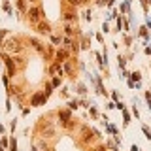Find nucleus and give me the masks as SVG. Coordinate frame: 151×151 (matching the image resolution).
Here are the masks:
<instances>
[{
  "instance_id": "obj_54",
  "label": "nucleus",
  "mask_w": 151,
  "mask_h": 151,
  "mask_svg": "<svg viewBox=\"0 0 151 151\" xmlns=\"http://www.w3.org/2000/svg\"><path fill=\"white\" fill-rule=\"evenodd\" d=\"M149 68H151V62H149Z\"/></svg>"
},
{
  "instance_id": "obj_25",
  "label": "nucleus",
  "mask_w": 151,
  "mask_h": 151,
  "mask_svg": "<svg viewBox=\"0 0 151 151\" xmlns=\"http://www.w3.org/2000/svg\"><path fill=\"white\" fill-rule=\"evenodd\" d=\"M106 149H110V151H117L119 149V146L115 142H111V140H106Z\"/></svg>"
},
{
  "instance_id": "obj_5",
  "label": "nucleus",
  "mask_w": 151,
  "mask_h": 151,
  "mask_svg": "<svg viewBox=\"0 0 151 151\" xmlns=\"http://www.w3.org/2000/svg\"><path fill=\"white\" fill-rule=\"evenodd\" d=\"M79 136H81V144H85V146H89V144L95 140V134H93L89 125H81V127H79Z\"/></svg>"
},
{
  "instance_id": "obj_39",
  "label": "nucleus",
  "mask_w": 151,
  "mask_h": 151,
  "mask_svg": "<svg viewBox=\"0 0 151 151\" xmlns=\"http://www.w3.org/2000/svg\"><path fill=\"white\" fill-rule=\"evenodd\" d=\"M128 76H130V72H128L127 68H125V70H121V78H123V79H128Z\"/></svg>"
},
{
  "instance_id": "obj_40",
  "label": "nucleus",
  "mask_w": 151,
  "mask_h": 151,
  "mask_svg": "<svg viewBox=\"0 0 151 151\" xmlns=\"http://www.w3.org/2000/svg\"><path fill=\"white\" fill-rule=\"evenodd\" d=\"M146 28L151 30V17H149V15H146Z\"/></svg>"
},
{
  "instance_id": "obj_10",
  "label": "nucleus",
  "mask_w": 151,
  "mask_h": 151,
  "mask_svg": "<svg viewBox=\"0 0 151 151\" xmlns=\"http://www.w3.org/2000/svg\"><path fill=\"white\" fill-rule=\"evenodd\" d=\"M36 30H38V34H47V36H49L51 32H53V28H51V25L47 23L46 19H42L40 23L36 25Z\"/></svg>"
},
{
  "instance_id": "obj_37",
  "label": "nucleus",
  "mask_w": 151,
  "mask_h": 151,
  "mask_svg": "<svg viewBox=\"0 0 151 151\" xmlns=\"http://www.w3.org/2000/svg\"><path fill=\"white\" fill-rule=\"evenodd\" d=\"M115 108H117V110H119V111H123V110H125V104H123V100L115 102Z\"/></svg>"
},
{
  "instance_id": "obj_7",
  "label": "nucleus",
  "mask_w": 151,
  "mask_h": 151,
  "mask_svg": "<svg viewBox=\"0 0 151 151\" xmlns=\"http://www.w3.org/2000/svg\"><path fill=\"white\" fill-rule=\"evenodd\" d=\"M47 98L44 96V93L42 91H36L34 95L30 96V108H36V106H46Z\"/></svg>"
},
{
  "instance_id": "obj_32",
  "label": "nucleus",
  "mask_w": 151,
  "mask_h": 151,
  "mask_svg": "<svg viewBox=\"0 0 151 151\" xmlns=\"http://www.w3.org/2000/svg\"><path fill=\"white\" fill-rule=\"evenodd\" d=\"M76 125H78V123H76V121H74V117H72V119H70V121H68V123L64 125V128H66V130H72V128H74V127H76Z\"/></svg>"
},
{
  "instance_id": "obj_4",
  "label": "nucleus",
  "mask_w": 151,
  "mask_h": 151,
  "mask_svg": "<svg viewBox=\"0 0 151 151\" xmlns=\"http://www.w3.org/2000/svg\"><path fill=\"white\" fill-rule=\"evenodd\" d=\"M2 60H4V64H6V76L8 78H15L17 76V68H15V64H13V59L9 55H6V53H2Z\"/></svg>"
},
{
  "instance_id": "obj_41",
  "label": "nucleus",
  "mask_w": 151,
  "mask_h": 151,
  "mask_svg": "<svg viewBox=\"0 0 151 151\" xmlns=\"http://www.w3.org/2000/svg\"><path fill=\"white\" fill-rule=\"evenodd\" d=\"M6 111H11V98H6Z\"/></svg>"
},
{
  "instance_id": "obj_15",
  "label": "nucleus",
  "mask_w": 151,
  "mask_h": 151,
  "mask_svg": "<svg viewBox=\"0 0 151 151\" xmlns=\"http://www.w3.org/2000/svg\"><path fill=\"white\" fill-rule=\"evenodd\" d=\"M15 6H17L19 13H27V9H28V2L27 0H15Z\"/></svg>"
},
{
  "instance_id": "obj_11",
  "label": "nucleus",
  "mask_w": 151,
  "mask_h": 151,
  "mask_svg": "<svg viewBox=\"0 0 151 151\" xmlns=\"http://www.w3.org/2000/svg\"><path fill=\"white\" fill-rule=\"evenodd\" d=\"M49 74H51V76H60V78H62V76H64L62 64H60V62H53V64L49 66Z\"/></svg>"
},
{
  "instance_id": "obj_35",
  "label": "nucleus",
  "mask_w": 151,
  "mask_h": 151,
  "mask_svg": "<svg viewBox=\"0 0 151 151\" xmlns=\"http://www.w3.org/2000/svg\"><path fill=\"white\" fill-rule=\"evenodd\" d=\"M111 98H113V102H119L121 98H119V93L117 91H111Z\"/></svg>"
},
{
  "instance_id": "obj_30",
  "label": "nucleus",
  "mask_w": 151,
  "mask_h": 151,
  "mask_svg": "<svg viewBox=\"0 0 151 151\" xmlns=\"http://www.w3.org/2000/svg\"><path fill=\"white\" fill-rule=\"evenodd\" d=\"M49 38H51V42H53L55 46H60V44H62V38H60V36H55V34H49Z\"/></svg>"
},
{
  "instance_id": "obj_9",
  "label": "nucleus",
  "mask_w": 151,
  "mask_h": 151,
  "mask_svg": "<svg viewBox=\"0 0 151 151\" xmlns=\"http://www.w3.org/2000/svg\"><path fill=\"white\" fill-rule=\"evenodd\" d=\"M70 59V51L68 49H64V47H60V49H57L55 51V62H60V64H64L66 60Z\"/></svg>"
},
{
  "instance_id": "obj_48",
  "label": "nucleus",
  "mask_w": 151,
  "mask_h": 151,
  "mask_svg": "<svg viewBox=\"0 0 151 151\" xmlns=\"http://www.w3.org/2000/svg\"><path fill=\"white\" fill-rule=\"evenodd\" d=\"M106 2L108 0H96V6H106Z\"/></svg>"
},
{
  "instance_id": "obj_29",
  "label": "nucleus",
  "mask_w": 151,
  "mask_h": 151,
  "mask_svg": "<svg viewBox=\"0 0 151 151\" xmlns=\"http://www.w3.org/2000/svg\"><path fill=\"white\" fill-rule=\"evenodd\" d=\"M142 132H144V136H146L147 140H151V128L147 127V125H142Z\"/></svg>"
},
{
  "instance_id": "obj_53",
  "label": "nucleus",
  "mask_w": 151,
  "mask_h": 151,
  "mask_svg": "<svg viewBox=\"0 0 151 151\" xmlns=\"http://www.w3.org/2000/svg\"><path fill=\"white\" fill-rule=\"evenodd\" d=\"M0 151H6V149H4V147H0Z\"/></svg>"
},
{
  "instance_id": "obj_36",
  "label": "nucleus",
  "mask_w": 151,
  "mask_h": 151,
  "mask_svg": "<svg viewBox=\"0 0 151 151\" xmlns=\"http://www.w3.org/2000/svg\"><path fill=\"white\" fill-rule=\"evenodd\" d=\"M102 34H108V32H110V25H108V23H104V25H102Z\"/></svg>"
},
{
  "instance_id": "obj_6",
  "label": "nucleus",
  "mask_w": 151,
  "mask_h": 151,
  "mask_svg": "<svg viewBox=\"0 0 151 151\" xmlns=\"http://www.w3.org/2000/svg\"><path fill=\"white\" fill-rule=\"evenodd\" d=\"M62 23H66V25H78V21H79V15L74 11V9H68V11H64L62 13Z\"/></svg>"
},
{
  "instance_id": "obj_26",
  "label": "nucleus",
  "mask_w": 151,
  "mask_h": 151,
  "mask_svg": "<svg viewBox=\"0 0 151 151\" xmlns=\"http://www.w3.org/2000/svg\"><path fill=\"white\" fill-rule=\"evenodd\" d=\"M128 125H130V113L123 110V127H128Z\"/></svg>"
},
{
  "instance_id": "obj_8",
  "label": "nucleus",
  "mask_w": 151,
  "mask_h": 151,
  "mask_svg": "<svg viewBox=\"0 0 151 151\" xmlns=\"http://www.w3.org/2000/svg\"><path fill=\"white\" fill-rule=\"evenodd\" d=\"M57 119H59L60 127H64V125H66L70 119H72V111H70L68 108H60V110L57 111Z\"/></svg>"
},
{
  "instance_id": "obj_52",
  "label": "nucleus",
  "mask_w": 151,
  "mask_h": 151,
  "mask_svg": "<svg viewBox=\"0 0 151 151\" xmlns=\"http://www.w3.org/2000/svg\"><path fill=\"white\" fill-rule=\"evenodd\" d=\"M27 2H38V0H27Z\"/></svg>"
},
{
  "instance_id": "obj_21",
  "label": "nucleus",
  "mask_w": 151,
  "mask_h": 151,
  "mask_svg": "<svg viewBox=\"0 0 151 151\" xmlns=\"http://www.w3.org/2000/svg\"><path fill=\"white\" fill-rule=\"evenodd\" d=\"M127 62H128V60H127V59H125V57H123V55L119 53V55H117V64H119V70H125V66H127Z\"/></svg>"
},
{
  "instance_id": "obj_45",
  "label": "nucleus",
  "mask_w": 151,
  "mask_h": 151,
  "mask_svg": "<svg viewBox=\"0 0 151 151\" xmlns=\"http://www.w3.org/2000/svg\"><path fill=\"white\" fill-rule=\"evenodd\" d=\"M15 127H17V121H11V123H9V130H11V132H13V130H15Z\"/></svg>"
},
{
  "instance_id": "obj_16",
  "label": "nucleus",
  "mask_w": 151,
  "mask_h": 151,
  "mask_svg": "<svg viewBox=\"0 0 151 151\" xmlns=\"http://www.w3.org/2000/svg\"><path fill=\"white\" fill-rule=\"evenodd\" d=\"M128 79H130V81H134V83H140V81H142V74L138 72V70H134V72H130Z\"/></svg>"
},
{
  "instance_id": "obj_13",
  "label": "nucleus",
  "mask_w": 151,
  "mask_h": 151,
  "mask_svg": "<svg viewBox=\"0 0 151 151\" xmlns=\"http://www.w3.org/2000/svg\"><path fill=\"white\" fill-rule=\"evenodd\" d=\"M30 46H32V49H36L38 53H46V47H44V44H42L38 38H30Z\"/></svg>"
},
{
  "instance_id": "obj_46",
  "label": "nucleus",
  "mask_w": 151,
  "mask_h": 151,
  "mask_svg": "<svg viewBox=\"0 0 151 151\" xmlns=\"http://www.w3.org/2000/svg\"><path fill=\"white\" fill-rule=\"evenodd\" d=\"M127 85H128V89H134V87H136V83L130 81V79H127Z\"/></svg>"
},
{
  "instance_id": "obj_44",
  "label": "nucleus",
  "mask_w": 151,
  "mask_h": 151,
  "mask_svg": "<svg viewBox=\"0 0 151 151\" xmlns=\"http://www.w3.org/2000/svg\"><path fill=\"white\" fill-rule=\"evenodd\" d=\"M115 108V102L111 100V102H106V110H113Z\"/></svg>"
},
{
  "instance_id": "obj_18",
  "label": "nucleus",
  "mask_w": 151,
  "mask_h": 151,
  "mask_svg": "<svg viewBox=\"0 0 151 151\" xmlns=\"http://www.w3.org/2000/svg\"><path fill=\"white\" fill-rule=\"evenodd\" d=\"M106 132L111 134V136H117V134H119V130H117V127H115V125L108 123V125H106Z\"/></svg>"
},
{
  "instance_id": "obj_27",
  "label": "nucleus",
  "mask_w": 151,
  "mask_h": 151,
  "mask_svg": "<svg viewBox=\"0 0 151 151\" xmlns=\"http://www.w3.org/2000/svg\"><path fill=\"white\" fill-rule=\"evenodd\" d=\"M8 151H17V140H15V138H9V146H8Z\"/></svg>"
},
{
  "instance_id": "obj_19",
  "label": "nucleus",
  "mask_w": 151,
  "mask_h": 151,
  "mask_svg": "<svg viewBox=\"0 0 151 151\" xmlns=\"http://www.w3.org/2000/svg\"><path fill=\"white\" fill-rule=\"evenodd\" d=\"M89 0H68V4L72 6V8H78V6H87Z\"/></svg>"
},
{
  "instance_id": "obj_33",
  "label": "nucleus",
  "mask_w": 151,
  "mask_h": 151,
  "mask_svg": "<svg viewBox=\"0 0 151 151\" xmlns=\"http://www.w3.org/2000/svg\"><path fill=\"white\" fill-rule=\"evenodd\" d=\"M144 96H146V102H147V110L151 111V93L146 91V95H144Z\"/></svg>"
},
{
  "instance_id": "obj_49",
  "label": "nucleus",
  "mask_w": 151,
  "mask_h": 151,
  "mask_svg": "<svg viewBox=\"0 0 151 151\" xmlns=\"http://www.w3.org/2000/svg\"><path fill=\"white\" fill-rule=\"evenodd\" d=\"M130 151H140V147H138L136 144H132V146H130Z\"/></svg>"
},
{
  "instance_id": "obj_50",
  "label": "nucleus",
  "mask_w": 151,
  "mask_h": 151,
  "mask_svg": "<svg viewBox=\"0 0 151 151\" xmlns=\"http://www.w3.org/2000/svg\"><path fill=\"white\" fill-rule=\"evenodd\" d=\"M6 132V127H4V125H0V134H4Z\"/></svg>"
},
{
  "instance_id": "obj_42",
  "label": "nucleus",
  "mask_w": 151,
  "mask_h": 151,
  "mask_svg": "<svg viewBox=\"0 0 151 151\" xmlns=\"http://www.w3.org/2000/svg\"><path fill=\"white\" fill-rule=\"evenodd\" d=\"M91 151H108V149H106V146H102V144H100V146H96V147H93Z\"/></svg>"
},
{
  "instance_id": "obj_1",
  "label": "nucleus",
  "mask_w": 151,
  "mask_h": 151,
  "mask_svg": "<svg viewBox=\"0 0 151 151\" xmlns=\"http://www.w3.org/2000/svg\"><path fill=\"white\" fill-rule=\"evenodd\" d=\"M0 46H2V53H6V55H9V57L21 55V53L25 51L23 42H21V38H17V36H8L6 40L0 42Z\"/></svg>"
},
{
  "instance_id": "obj_47",
  "label": "nucleus",
  "mask_w": 151,
  "mask_h": 151,
  "mask_svg": "<svg viewBox=\"0 0 151 151\" xmlns=\"http://www.w3.org/2000/svg\"><path fill=\"white\" fill-rule=\"evenodd\" d=\"M62 96H64V98H68V96H70V93H68V87H64V89H62Z\"/></svg>"
},
{
  "instance_id": "obj_17",
  "label": "nucleus",
  "mask_w": 151,
  "mask_h": 151,
  "mask_svg": "<svg viewBox=\"0 0 151 151\" xmlns=\"http://www.w3.org/2000/svg\"><path fill=\"white\" fill-rule=\"evenodd\" d=\"M76 89H78V95H81V96L87 95V85H85V83L78 81V83H76Z\"/></svg>"
},
{
  "instance_id": "obj_24",
  "label": "nucleus",
  "mask_w": 151,
  "mask_h": 151,
  "mask_svg": "<svg viewBox=\"0 0 151 151\" xmlns=\"http://www.w3.org/2000/svg\"><path fill=\"white\" fill-rule=\"evenodd\" d=\"M60 81H62V78L60 76H53V79H51V85H53V89H57V87H60Z\"/></svg>"
},
{
  "instance_id": "obj_38",
  "label": "nucleus",
  "mask_w": 151,
  "mask_h": 151,
  "mask_svg": "<svg viewBox=\"0 0 151 151\" xmlns=\"http://www.w3.org/2000/svg\"><path fill=\"white\" fill-rule=\"evenodd\" d=\"M85 19H87L89 23L93 21V11H91V9H87V11H85Z\"/></svg>"
},
{
  "instance_id": "obj_23",
  "label": "nucleus",
  "mask_w": 151,
  "mask_h": 151,
  "mask_svg": "<svg viewBox=\"0 0 151 151\" xmlns=\"http://www.w3.org/2000/svg\"><path fill=\"white\" fill-rule=\"evenodd\" d=\"M89 113H91V117H95V119H98V117H100V113H98V110H96L95 104L89 106Z\"/></svg>"
},
{
  "instance_id": "obj_14",
  "label": "nucleus",
  "mask_w": 151,
  "mask_h": 151,
  "mask_svg": "<svg viewBox=\"0 0 151 151\" xmlns=\"http://www.w3.org/2000/svg\"><path fill=\"white\" fill-rule=\"evenodd\" d=\"M11 59H13V64H15V68H17V72H19V70H23L25 66H27V59H23V57L15 55V57H11Z\"/></svg>"
},
{
  "instance_id": "obj_12",
  "label": "nucleus",
  "mask_w": 151,
  "mask_h": 151,
  "mask_svg": "<svg viewBox=\"0 0 151 151\" xmlns=\"http://www.w3.org/2000/svg\"><path fill=\"white\" fill-rule=\"evenodd\" d=\"M130 4H132V0H125V2H121L117 11H119L121 15H128L130 13Z\"/></svg>"
},
{
  "instance_id": "obj_28",
  "label": "nucleus",
  "mask_w": 151,
  "mask_h": 151,
  "mask_svg": "<svg viewBox=\"0 0 151 151\" xmlns=\"http://www.w3.org/2000/svg\"><path fill=\"white\" fill-rule=\"evenodd\" d=\"M78 108H79V102H78V100H68V110H70V111L78 110Z\"/></svg>"
},
{
  "instance_id": "obj_43",
  "label": "nucleus",
  "mask_w": 151,
  "mask_h": 151,
  "mask_svg": "<svg viewBox=\"0 0 151 151\" xmlns=\"http://www.w3.org/2000/svg\"><path fill=\"white\" fill-rule=\"evenodd\" d=\"M132 115H134V117H136V119H140V110H138L136 106H134V108H132Z\"/></svg>"
},
{
  "instance_id": "obj_20",
  "label": "nucleus",
  "mask_w": 151,
  "mask_h": 151,
  "mask_svg": "<svg viewBox=\"0 0 151 151\" xmlns=\"http://www.w3.org/2000/svg\"><path fill=\"white\" fill-rule=\"evenodd\" d=\"M44 96H46V98H49L51 96V93H53V85H51V83H46V85H44Z\"/></svg>"
},
{
  "instance_id": "obj_22",
  "label": "nucleus",
  "mask_w": 151,
  "mask_h": 151,
  "mask_svg": "<svg viewBox=\"0 0 151 151\" xmlns=\"http://www.w3.org/2000/svg\"><path fill=\"white\" fill-rule=\"evenodd\" d=\"M2 8H4V11L8 15H13V9H11V4H9V0H4L2 2Z\"/></svg>"
},
{
  "instance_id": "obj_3",
  "label": "nucleus",
  "mask_w": 151,
  "mask_h": 151,
  "mask_svg": "<svg viewBox=\"0 0 151 151\" xmlns=\"http://www.w3.org/2000/svg\"><path fill=\"white\" fill-rule=\"evenodd\" d=\"M25 15H27L28 23L36 27L42 19H44V9H42L40 6H28V9H27V13H25Z\"/></svg>"
},
{
  "instance_id": "obj_31",
  "label": "nucleus",
  "mask_w": 151,
  "mask_h": 151,
  "mask_svg": "<svg viewBox=\"0 0 151 151\" xmlns=\"http://www.w3.org/2000/svg\"><path fill=\"white\" fill-rule=\"evenodd\" d=\"M8 146H9V138L8 136H2V138H0V147H4V149H6Z\"/></svg>"
},
{
  "instance_id": "obj_34",
  "label": "nucleus",
  "mask_w": 151,
  "mask_h": 151,
  "mask_svg": "<svg viewBox=\"0 0 151 151\" xmlns=\"http://www.w3.org/2000/svg\"><path fill=\"white\" fill-rule=\"evenodd\" d=\"M95 38H96V42H98V44H104V34H102V32H96Z\"/></svg>"
},
{
  "instance_id": "obj_2",
  "label": "nucleus",
  "mask_w": 151,
  "mask_h": 151,
  "mask_svg": "<svg viewBox=\"0 0 151 151\" xmlns=\"http://www.w3.org/2000/svg\"><path fill=\"white\" fill-rule=\"evenodd\" d=\"M38 130H40V138H53L55 136V125L51 123L46 117H40V123H38Z\"/></svg>"
},
{
  "instance_id": "obj_51",
  "label": "nucleus",
  "mask_w": 151,
  "mask_h": 151,
  "mask_svg": "<svg viewBox=\"0 0 151 151\" xmlns=\"http://www.w3.org/2000/svg\"><path fill=\"white\" fill-rule=\"evenodd\" d=\"M46 151H55V149H53V147H47V149Z\"/></svg>"
}]
</instances>
